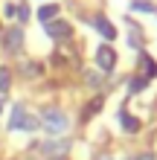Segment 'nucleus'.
I'll return each mask as SVG.
<instances>
[{
    "mask_svg": "<svg viewBox=\"0 0 157 160\" xmlns=\"http://www.w3.org/2000/svg\"><path fill=\"white\" fill-rule=\"evenodd\" d=\"M38 125L47 131V134L61 137V134H67V131H70V119H67V114H64L61 108H44L41 117H38Z\"/></svg>",
    "mask_w": 157,
    "mask_h": 160,
    "instance_id": "nucleus-1",
    "label": "nucleus"
},
{
    "mask_svg": "<svg viewBox=\"0 0 157 160\" xmlns=\"http://www.w3.org/2000/svg\"><path fill=\"white\" fill-rule=\"evenodd\" d=\"M9 128L12 131H35L38 128V117H32L26 111V105H15L12 117H9Z\"/></svg>",
    "mask_w": 157,
    "mask_h": 160,
    "instance_id": "nucleus-2",
    "label": "nucleus"
},
{
    "mask_svg": "<svg viewBox=\"0 0 157 160\" xmlns=\"http://www.w3.org/2000/svg\"><path fill=\"white\" fill-rule=\"evenodd\" d=\"M3 47H6V52H12V55L23 47V29L21 26H12V29L3 32Z\"/></svg>",
    "mask_w": 157,
    "mask_h": 160,
    "instance_id": "nucleus-3",
    "label": "nucleus"
},
{
    "mask_svg": "<svg viewBox=\"0 0 157 160\" xmlns=\"http://www.w3.org/2000/svg\"><path fill=\"white\" fill-rule=\"evenodd\" d=\"M96 64H99L105 73L114 70V67H116V52H114V47H108V44L99 47V50H96Z\"/></svg>",
    "mask_w": 157,
    "mask_h": 160,
    "instance_id": "nucleus-4",
    "label": "nucleus"
},
{
    "mask_svg": "<svg viewBox=\"0 0 157 160\" xmlns=\"http://www.w3.org/2000/svg\"><path fill=\"white\" fill-rule=\"evenodd\" d=\"M44 32L50 35V38H55V41H61V38H70V23L67 21H50V23H44Z\"/></svg>",
    "mask_w": 157,
    "mask_h": 160,
    "instance_id": "nucleus-5",
    "label": "nucleus"
},
{
    "mask_svg": "<svg viewBox=\"0 0 157 160\" xmlns=\"http://www.w3.org/2000/svg\"><path fill=\"white\" fill-rule=\"evenodd\" d=\"M67 143H58V140H50V143H38V154L44 157H61V154H67Z\"/></svg>",
    "mask_w": 157,
    "mask_h": 160,
    "instance_id": "nucleus-6",
    "label": "nucleus"
},
{
    "mask_svg": "<svg viewBox=\"0 0 157 160\" xmlns=\"http://www.w3.org/2000/svg\"><path fill=\"white\" fill-rule=\"evenodd\" d=\"M93 26H96V32L102 35V38H108V41H114V38H116V29H114V23H110L105 15H96V18H93Z\"/></svg>",
    "mask_w": 157,
    "mask_h": 160,
    "instance_id": "nucleus-7",
    "label": "nucleus"
},
{
    "mask_svg": "<svg viewBox=\"0 0 157 160\" xmlns=\"http://www.w3.org/2000/svg\"><path fill=\"white\" fill-rule=\"evenodd\" d=\"M140 67H143V79H145V82L157 76V61L151 58V55H145V52L140 55Z\"/></svg>",
    "mask_w": 157,
    "mask_h": 160,
    "instance_id": "nucleus-8",
    "label": "nucleus"
},
{
    "mask_svg": "<svg viewBox=\"0 0 157 160\" xmlns=\"http://www.w3.org/2000/svg\"><path fill=\"white\" fill-rule=\"evenodd\" d=\"M119 122H122V131H128V134H134V131H140V119L131 117V114H119Z\"/></svg>",
    "mask_w": 157,
    "mask_h": 160,
    "instance_id": "nucleus-9",
    "label": "nucleus"
},
{
    "mask_svg": "<svg viewBox=\"0 0 157 160\" xmlns=\"http://www.w3.org/2000/svg\"><path fill=\"white\" fill-rule=\"evenodd\" d=\"M55 15H58V6H55V3H47V6H41V9H38V21H41V23L55 21Z\"/></svg>",
    "mask_w": 157,
    "mask_h": 160,
    "instance_id": "nucleus-10",
    "label": "nucleus"
},
{
    "mask_svg": "<svg viewBox=\"0 0 157 160\" xmlns=\"http://www.w3.org/2000/svg\"><path fill=\"white\" fill-rule=\"evenodd\" d=\"M9 84H12V73H9V67H0V93H6Z\"/></svg>",
    "mask_w": 157,
    "mask_h": 160,
    "instance_id": "nucleus-11",
    "label": "nucleus"
},
{
    "mask_svg": "<svg viewBox=\"0 0 157 160\" xmlns=\"http://www.w3.org/2000/svg\"><path fill=\"white\" fill-rule=\"evenodd\" d=\"M131 9H134V12H157V9H154V3H149V0H134V3H131Z\"/></svg>",
    "mask_w": 157,
    "mask_h": 160,
    "instance_id": "nucleus-12",
    "label": "nucleus"
},
{
    "mask_svg": "<svg viewBox=\"0 0 157 160\" xmlns=\"http://www.w3.org/2000/svg\"><path fill=\"white\" fill-rule=\"evenodd\" d=\"M145 84H149V82H145L143 76H140V79H131V82H128V90H131V93H140Z\"/></svg>",
    "mask_w": 157,
    "mask_h": 160,
    "instance_id": "nucleus-13",
    "label": "nucleus"
},
{
    "mask_svg": "<svg viewBox=\"0 0 157 160\" xmlns=\"http://www.w3.org/2000/svg\"><path fill=\"white\" fill-rule=\"evenodd\" d=\"M17 21H21V23H26V21H29V6H26V3H17Z\"/></svg>",
    "mask_w": 157,
    "mask_h": 160,
    "instance_id": "nucleus-14",
    "label": "nucleus"
},
{
    "mask_svg": "<svg viewBox=\"0 0 157 160\" xmlns=\"http://www.w3.org/2000/svg\"><path fill=\"white\" fill-rule=\"evenodd\" d=\"M87 84L90 88H102V76L99 73H87Z\"/></svg>",
    "mask_w": 157,
    "mask_h": 160,
    "instance_id": "nucleus-15",
    "label": "nucleus"
},
{
    "mask_svg": "<svg viewBox=\"0 0 157 160\" xmlns=\"http://www.w3.org/2000/svg\"><path fill=\"white\" fill-rule=\"evenodd\" d=\"M99 108H102V99H96V102H93V105H90V108L85 111V117H93V114H96V111H99Z\"/></svg>",
    "mask_w": 157,
    "mask_h": 160,
    "instance_id": "nucleus-16",
    "label": "nucleus"
},
{
    "mask_svg": "<svg viewBox=\"0 0 157 160\" xmlns=\"http://www.w3.org/2000/svg\"><path fill=\"white\" fill-rule=\"evenodd\" d=\"M15 12H17L15 3H6V6H3V15H6V18H15Z\"/></svg>",
    "mask_w": 157,
    "mask_h": 160,
    "instance_id": "nucleus-17",
    "label": "nucleus"
},
{
    "mask_svg": "<svg viewBox=\"0 0 157 160\" xmlns=\"http://www.w3.org/2000/svg\"><path fill=\"white\" fill-rule=\"evenodd\" d=\"M26 73H29V76L35 79V76H38V73H41V67H38V64H26Z\"/></svg>",
    "mask_w": 157,
    "mask_h": 160,
    "instance_id": "nucleus-18",
    "label": "nucleus"
},
{
    "mask_svg": "<svg viewBox=\"0 0 157 160\" xmlns=\"http://www.w3.org/2000/svg\"><path fill=\"white\" fill-rule=\"evenodd\" d=\"M137 160H157L151 152H143V154H137Z\"/></svg>",
    "mask_w": 157,
    "mask_h": 160,
    "instance_id": "nucleus-19",
    "label": "nucleus"
},
{
    "mask_svg": "<svg viewBox=\"0 0 157 160\" xmlns=\"http://www.w3.org/2000/svg\"><path fill=\"white\" fill-rule=\"evenodd\" d=\"M99 160H114V157H110V154H102V157H99Z\"/></svg>",
    "mask_w": 157,
    "mask_h": 160,
    "instance_id": "nucleus-20",
    "label": "nucleus"
},
{
    "mask_svg": "<svg viewBox=\"0 0 157 160\" xmlns=\"http://www.w3.org/2000/svg\"><path fill=\"white\" fill-rule=\"evenodd\" d=\"M0 111H3V99H0Z\"/></svg>",
    "mask_w": 157,
    "mask_h": 160,
    "instance_id": "nucleus-21",
    "label": "nucleus"
}]
</instances>
